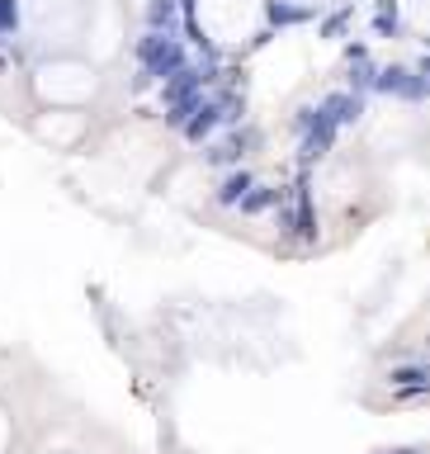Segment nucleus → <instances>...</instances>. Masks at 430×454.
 Instances as JSON below:
<instances>
[{"label": "nucleus", "mask_w": 430, "mask_h": 454, "mask_svg": "<svg viewBox=\"0 0 430 454\" xmlns=\"http://www.w3.org/2000/svg\"><path fill=\"white\" fill-rule=\"evenodd\" d=\"M133 62H137V72L151 76V86H165L171 76H180L189 66V48L175 34H142L133 43Z\"/></svg>", "instance_id": "nucleus-1"}, {"label": "nucleus", "mask_w": 430, "mask_h": 454, "mask_svg": "<svg viewBox=\"0 0 430 454\" xmlns=\"http://www.w3.org/2000/svg\"><path fill=\"white\" fill-rule=\"evenodd\" d=\"M369 95H388V100H402V104H426V95H430L426 58H416L411 66L407 62H379Z\"/></svg>", "instance_id": "nucleus-2"}, {"label": "nucleus", "mask_w": 430, "mask_h": 454, "mask_svg": "<svg viewBox=\"0 0 430 454\" xmlns=\"http://www.w3.org/2000/svg\"><path fill=\"white\" fill-rule=\"evenodd\" d=\"M294 133L303 137L298 142V161H303V171H312V161H322L331 147H336V123L326 119V109L322 104H303L298 114H294Z\"/></svg>", "instance_id": "nucleus-3"}, {"label": "nucleus", "mask_w": 430, "mask_h": 454, "mask_svg": "<svg viewBox=\"0 0 430 454\" xmlns=\"http://www.w3.org/2000/svg\"><path fill=\"white\" fill-rule=\"evenodd\" d=\"M256 147H260V128L256 123H237V128H227V137L203 142V166H242Z\"/></svg>", "instance_id": "nucleus-4"}, {"label": "nucleus", "mask_w": 430, "mask_h": 454, "mask_svg": "<svg viewBox=\"0 0 430 454\" xmlns=\"http://www.w3.org/2000/svg\"><path fill=\"white\" fill-rule=\"evenodd\" d=\"M218 128H223V109H218L213 95H203V100L194 104V114L185 119L180 137H185V142H194V147H203V142H213V133H218Z\"/></svg>", "instance_id": "nucleus-5"}, {"label": "nucleus", "mask_w": 430, "mask_h": 454, "mask_svg": "<svg viewBox=\"0 0 430 454\" xmlns=\"http://www.w3.org/2000/svg\"><path fill=\"white\" fill-rule=\"evenodd\" d=\"M317 104L326 109V119L336 123V128H355V123L365 119V109H369L365 95H350V90H331V95H322Z\"/></svg>", "instance_id": "nucleus-6"}, {"label": "nucleus", "mask_w": 430, "mask_h": 454, "mask_svg": "<svg viewBox=\"0 0 430 454\" xmlns=\"http://www.w3.org/2000/svg\"><path fill=\"white\" fill-rule=\"evenodd\" d=\"M280 204H288V189H284V185H251V189L242 195L237 213H242V218H260V213L280 209Z\"/></svg>", "instance_id": "nucleus-7"}, {"label": "nucleus", "mask_w": 430, "mask_h": 454, "mask_svg": "<svg viewBox=\"0 0 430 454\" xmlns=\"http://www.w3.org/2000/svg\"><path fill=\"white\" fill-rule=\"evenodd\" d=\"M251 185H256V175H251V171H246V166H232V171L223 175V181H218V189H213V204H218V209H237L242 195H246Z\"/></svg>", "instance_id": "nucleus-8"}, {"label": "nucleus", "mask_w": 430, "mask_h": 454, "mask_svg": "<svg viewBox=\"0 0 430 454\" xmlns=\"http://www.w3.org/2000/svg\"><path fill=\"white\" fill-rule=\"evenodd\" d=\"M388 383H393V389H402L407 397H426L430 374H426L421 360H411V365H393V369H388Z\"/></svg>", "instance_id": "nucleus-9"}, {"label": "nucleus", "mask_w": 430, "mask_h": 454, "mask_svg": "<svg viewBox=\"0 0 430 454\" xmlns=\"http://www.w3.org/2000/svg\"><path fill=\"white\" fill-rule=\"evenodd\" d=\"M317 15L312 5H298V0H265V19H270V34L274 29H288V24H308Z\"/></svg>", "instance_id": "nucleus-10"}, {"label": "nucleus", "mask_w": 430, "mask_h": 454, "mask_svg": "<svg viewBox=\"0 0 430 454\" xmlns=\"http://www.w3.org/2000/svg\"><path fill=\"white\" fill-rule=\"evenodd\" d=\"M175 19H180V0H147L142 5L147 34H175Z\"/></svg>", "instance_id": "nucleus-11"}, {"label": "nucleus", "mask_w": 430, "mask_h": 454, "mask_svg": "<svg viewBox=\"0 0 430 454\" xmlns=\"http://www.w3.org/2000/svg\"><path fill=\"white\" fill-rule=\"evenodd\" d=\"M373 72H379V62H373V58H365V62H345V90H350V95H365V100H369Z\"/></svg>", "instance_id": "nucleus-12"}, {"label": "nucleus", "mask_w": 430, "mask_h": 454, "mask_svg": "<svg viewBox=\"0 0 430 454\" xmlns=\"http://www.w3.org/2000/svg\"><path fill=\"white\" fill-rule=\"evenodd\" d=\"M350 19H355V10H350V5L331 10V15L317 19V38H331V43H336V38H345V29H350Z\"/></svg>", "instance_id": "nucleus-13"}, {"label": "nucleus", "mask_w": 430, "mask_h": 454, "mask_svg": "<svg viewBox=\"0 0 430 454\" xmlns=\"http://www.w3.org/2000/svg\"><path fill=\"white\" fill-rule=\"evenodd\" d=\"M19 24H24L19 0H0V38H15V34H19Z\"/></svg>", "instance_id": "nucleus-14"}, {"label": "nucleus", "mask_w": 430, "mask_h": 454, "mask_svg": "<svg viewBox=\"0 0 430 454\" xmlns=\"http://www.w3.org/2000/svg\"><path fill=\"white\" fill-rule=\"evenodd\" d=\"M15 62H19L15 38H0V76H5V72H15Z\"/></svg>", "instance_id": "nucleus-15"}, {"label": "nucleus", "mask_w": 430, "mask_h": 454, "mask_svg": "<svg viewBox=\"0 0 430 454\" xmlns=\"http://www.w3.org/2000/svg\"><path fill=\"white\" fill-rule=\"evenodd\" d=\"M274 227H280L284 237H294V204H280V209H274Z\"/></svg>", "instance_id": "nucleus-16"}, {"label": "nucleus", "mask_w": 430, "mask_h": 454, "mask_svg": "<svg viewBox=\"0 0 430 454\" xmlns=\"http://www.w3.org/2000/svg\"><path fill=\"white\" fill-rule=\"evenodd\" d=\"M369 58V43H345V62H365Z\"/></svg>", "instance_id": "nucleus-17"}, {"label": "nucleus", "mask_w": 430, "mask_h": 454, "mask_svg": "<svg viewBox=\"0 0 430 454\" xmlns=\"http://www.w3.org/2000/svg\"><path fill=\"white\" fill-rule=\"evenodd\" d=\"M128 90H133V95H142V90H151V76H147V72H133V81H128Z\"/></svg>", "instance_id": "nucleus-18"}, {"label": "nucleus", "mask_w": 430, "mask_h": 454, "mask_svg": "<svg viewBox=\"0 0 430 454\" xmlns=\"http://www.w3.org/2000/svg\"><path fill=\"white\" fill-rule=\"evenodd\" d=\"M397 454H426V450H397Z\"/></svg>", "instance_id": "nucleus-19"}]
</instances>
